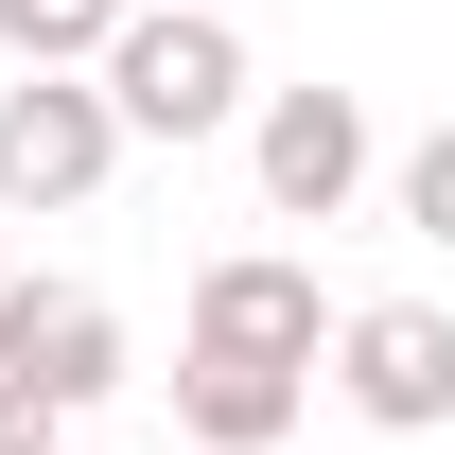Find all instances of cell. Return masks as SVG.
Masks as SVG:
<instances>
[{"label": "cell", "mask_w": 455, "mask_h": 455, "mask_svg": "<svg viewBox=\"0 0 455 455\" xmlns=\"http://www.w3.org/2000/svg\"><path fill=\"white\" fill-rule=\"evenodd\" d=\"M88 88L123 106V140H228V123L263 106V70H245V36H228V18H175V0H140V18H123Z\"/></svg>", "instance_id": "obj_1"}, {"label": "cell", "mask_w": 455, "mask_h": 455, "mask_svg": "<svg viewBox=\"0 0 455 455\" xmlns=\"http://www.w3.org/2000/svg\"><path fill=\"white\" fill-rule=\"evenodd\" d=\"M315 386H333L368 438H438V420H455V315H438V298H350Z\"/></svg>", "instance_id": "obj_2"}, {"label": "cell", "mask_w": 455, "mask_h": 455, "mask_svg": "<svg viewBox=\"0 0 455 455\" xmlns=\"http://www.w3.org/2000/svg\"><path fill=\"white\" fill-rule=\"evenodd\" d=\"M245 175H263V211H281V228H333L350 193L386 175L368 88H315V70H298V88H263V106H245Z\"/></svg>", "instance_id": "obj_3"}, {"label": "cell", "mask_w": 455, "mask_h": 455, "mask_svg": "<svg viewBox=\"0 0 455 455\" xmlns=\"http://www.w3.org/2000/svg\"><path fill=\"white\" fill-rule=\"evenodd\" d=\"M123 175V106L88 70H18L0 88V211H88Z\"/></svg>", "instance_id": "obj_4"}, {"label": "cell", "mask_w": 455, "mask_h": 455, "mask_svg": "<svg viewBox=\"0 0 455 455\" xmlns=\"http://www.w3.org/2000/svg\"><path fill=\"white\" fill-rule=\"evenodd\" d=\"M193 350H228V368H298V386H315V350H333L315 263H281V245H228V263H193Z\"/></svg>", "instance_id": "obj_5"}, {"label": "cell", "mask_w": 455, "mask_h": 455, "mask_svg": "<svg viewBox=\"0 0 455 455\" xmlns=\"http://www.w3.org/2000/svg\"><path fill=\"white\" fill-rule=\"evenodd\" d=\"M0 368L53 403V420H88L106 386H140V350H123V298H88V281H0Z\"/></svg>", "instance_id": "obj_6"}, {"label": "cell", "mask_w": 455, "mask_h": 455, "mask_svg": "<svg viewBox=\"0 0 455 455\" xmlns=\"http://www.w3.org/2000/svg\"><path fill=\"white\" fill-rule=\"evenodd\" d=\"M158 386H175V438H193V455H281L298 403H315L298 368H228V350H175Z\"/></svg>", "instance_id": "obj_7"}, {"label": "cell", "mask_w": 455, "mask_h": 455, "mask_svg": "<svg viewBox=\"0 0 455 455\" xmlns=\"http://www.w3.org/2000/svg\"><path fill=\"white\" fill-rule=\"evenodd\" d=\"M123 18H140V0H0V53L18 70H106Z\"/></svg>", "instance_id": "obj_8"}, {"label": "cell", "mask_w": 455, "mask_h": 455, "mask_svg": "<svg viewBox=\"0 0 455 455\" xmlns=\"http://www.w3.org/2000/svg\"><path fill=\"white\" fill-rule=\"evenodd\" d=\"M386 193H403V228H420V245H455V123H420V140H403Z\"/></svg>", "instance_id": "obj_9"}, {"label": "cell", "mask_w": 455, "mask_h": 455, "mask_svg": "<svg viewBox=\"0 0 455 455\" xmlns=\"http://www.w3.org/2000/svg\"><path fill=\"white\" fill-rule=\"evenodd\" d=\"M0 455H70V420H53L36 386H18V368H0Z\"/></svg>", "instance_id": "obj_10"}, {"label": "cell", "mask_w": 455, "mask_h": 455, "mask_svg": "<svg viewBox=\"0 0 455 455\" xmlns=\"http://www.w3.org/2000/svg\"><path fill=\"white\" fill-rule=\"evenodd\" d=\"M175 18H228V0H175Z\"/></svg>", "instance_id": "obj_11"}, {"label": "cell", "mask_w": 455, "mask_h": 455, "mask_svg": "<svg viewBox=\"0 0 455 455\" xmlns=\"http://www.w3.org/2000/svg\"><path fill=\"white\" fill-rule=\"evenodd\" d=\"M70 455H88V438H70Z\"/></svg>", "instance_id": "obj_12"}]
</instances>
